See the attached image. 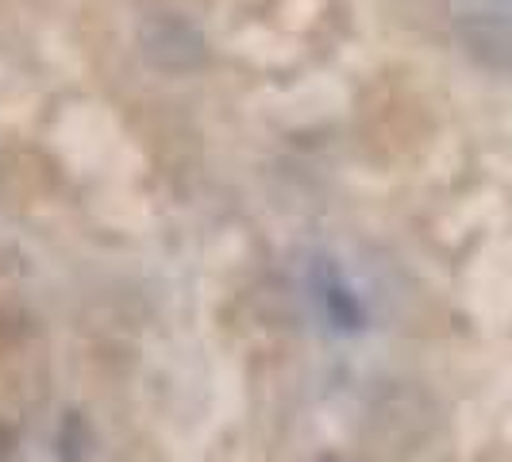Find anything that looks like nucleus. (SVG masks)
I'll return each instance as SVG.
<instances>
[{"label":"nucleus","mask_w":512,"mask_h":462,"mask_svg":"<svg viewBox=\"0 0 512 462\" xmlns=\"http://www.w3.org/2000/svg\"><path fill=\"white\" fill-rule=\"evenodd\" d=\"M135 43H139L143 62L151 70H158V74L185 77L205 70L208 62L205 31L193 20L178 16V12H154V16H147L139 24V31H135Z\"/></svg>","instance_id":"obj_1"},{"label":"nucleus","mask_w":512,"mask_h":462,"mask_svg":"<svg viewBox=\"0 0 512 462\" xmlns=\"http://www.w3.org/2000/svg\"><path fill=\"white\" fill-rule=\"evenodd\" d=\"M462 54L489 74H512V16L501 12H466L455 24Z\"/></svg>","instance_id":"obj_2"},{"label":"nucleus","mask_w":512,"mask_h":462,"mask_svg":"<svg viewBox=\"0 0 512 462\" xmlns=\"http://www.w3.org/2000/svg\"><path fill=\"white\" fill-rule=\"evenodd\" d=\"M320 301H324V312H328V320H332L335 328H343V332H359V328H362L359 297H355L347 285L339 282L335 274L320 282Z\"/></svg>","instance_id":"obj_3"},{"label":"nucleus","mask_w":512,"mask_h":462,"mask_svg":"<svg viewBox=\"0 0 512 462\" xmlns=\"http://www.w3.org/2000/svg\"><path fill=\"white\" fill-rule=\"evenodd\" d=\"M85 447H89V428L81 424L77 412H70L66 424H62V432H58V455H62L66 462H81Z\"/></svg>","instance_id":"obj_4"},{"label":"nucleus","mask_w":512,"mask_h":462,"mask_svg":"<svg viewBox=\"0 0 512 462\" xmlns=\"http://www.w3.org/2000/svg\"><path fill=\"white\" fill-rule=\"evenodd\" d=\"M16 455V432L8 424H0V462H8Z\"/></svg>","instance_id":"obj_5"},{"label":"nucleus","mask_w":512,"mask_h":462,"mask_svg":"<svg viewBox=\"0 0 512 462\" xmlns=\"http://www.w3.org/2000/svg\"><path fill=\"white\" fill-rule=\"evenodd\" d=\"M324 462H335V459H324Z\"/></svg>","instance_id":"obj_6"}]
</instances>
